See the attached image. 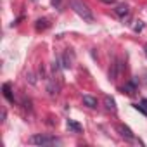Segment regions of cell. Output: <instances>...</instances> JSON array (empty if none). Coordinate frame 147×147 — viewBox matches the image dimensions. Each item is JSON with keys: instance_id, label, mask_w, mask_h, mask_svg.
<instances>
[{"instance_id": "1", "label": "cell", "mask_w": 147, "mask_h": 147, "mask_svg": "<svg viewBox=\"0 0 147 147\" xmlns=\"http://www.w3.org/2000/svg\"><path fill=\"white\" fill-rule=\"evenodd\" d=\"M69 5L85 23H94V14L85 2H82V0H69Z\"/></svg>"}, {"instance_id": "2", "label": "cell", "mask_w": 147, "mask_h": 147, "mask_svg": "<svg viewBox=\"0 0 147 147\" xmlns=\"http://www.w3.org/2000/svg\"><path fill=\"white\" fill-rule=\"evenodd\" d=\"M30 144H35V145H55V144H61V140L55 138V137H50V135L36 133V135L30 137Z\"/></svg>"}, {"instance_id": "3", "label": "cell", "mask_w": 147, "mask_h": 147, "mask_svg": "<svg viewBox=\"0 0 147 147\" xmlns=\"http://www.w3.org/2000/svg\"><path fill=\"white\" fill-rule=\"evenodd\" d=\"M116 130L119 131V135H121L123 138H126V140H135V135H133V131H131L128 126H125V125H116Z\"/></svg>"}, {"instance_id": "4", "label": "cell", "mask_w": 147, "mask_h": 147, "mask_svg": "<svg viewBox=\"0 0 147 147\" xmlns=\"http://www.w3.org/2000/svg\"><path fill=\"white\" fill-rule=\"evenodd\" d=\"M121 90H123L125 94H128V95H133V94L137 92V80H131V82H128V83H125Z\"/></svg>"}, {"instance_id": "5", "label": "cell", "mask_w": 147, "mask_h": 147, "mask_svg": "<svg viewBox=\"0 0 147 147\" xmlns=\"http://www.w3.org/2000/svg\"><path fill=\"white\" fill-rule=\"evenodd\" d=\"M73 59H75V54H73L71 50H66V54H64V57H62V66H64L66 69H69V67L73 66Z\"/></svg>"}, {"instance_id": "6", "label": "cell", "mask_w": 147, "mask_h": 147, "mask_svg": "<svg viewBox=\"0 0 147 147\" xmlns=\"http://www.w3.org/2000/svg\"><path fill=\"white\" fill-rule=\"evenodd\" d=\"M114 12H116V16H119V18H125V16H128V12H130V7H128L126 4H119V5H116Z\"/></svg>"}, {"instance_id": "7", "label": "cell", "mask_w": 147, "mask_h": 147, "mask_svg": "<svg viewBox=\"0 0 147 147\" xmlns=\"http://www.w3.org/2000/svg\"><path fill=\"white\" fill-rule=\"evenodd\" d=\"M104 104H106V109H107V111L116 113V102H114V99H113V97L106 95V97H104Z\"/></svg>"}, {"instance_id": "8", "label": "cell", "mask_w": 147, "mask_h": 147, "mask_svg": "<svg viewBox=\"0 0 147 147\" xmlns=\"http://www.w3.org/2000/svg\"><path fill=\"white\" fill-rule=\"evenodd\" d=\"M83 104L87 106V107H97V99L95 97H92V95H83Z\"/></svg>"}, {"instance_id": "9", "label": "cell", "mask_w": 147, "mask_h": 147, "mask_svg": "<svg viewBox=\"0 0 147 147\" xmlns=\"http://www.w3.org/2000/svg\"><path fill=\"white\" fill-rule=\"evenodd\" d=\"M2 90H4V97H5L9 102H14V97H12V94H11V85L5 83V85L2 87Z\"/></svg>"}, {"instance_id": "10", "label": "cell", "mask_w": 147, "mask_h": 147, "mask_svg": "<svg viewBox=\"0 0 147 147\" xmlns=\"http://www.w3.org/2000/svg\"><path fill=\"white\" fill-rule=\"evenodd\" d=\"M67 128L73 130V131H76V133L82 131V125H78L76 121H73V119H67Z\"/></svg>"}, {"instance_id": "11", "label": "cell", "mask_w": 147, "mask_h": 147, "mask_svg": "<svg viewBox=\"0 0 147 147\" xmlns=\"http://www.w3.org/2000/svg\"><path fill=\"white\" fill-rule=\"evenodd\" d=\"M45 28H49V21H47V19H38V21H36V30L42 31V30H45Z\"/></svg>"}, {"instance_id": "12", "label": "cell", "mask_w": 147, "mask_h": 147, "mask_svg": "<svg viewBox=\"0 0 147 147\" xmlns=\"http://www.w3.org/2000/svg\"><path fill=\"white\" fill-rule=\"evenodd\" d=\"M142 28H144V23H142V21H135V24H133V31H142Z\"/></svg>"}, {"instance_id": "13", "label": "cell", "mask_w": 147, "mask_h": 147, "mask_svg": "<svg viewBox=\"0 0 147 147\" xmlns=\"http://www.w3.org/2000/svg\"><path fill=\"white\" fill-rule=\"evenodd\" d=\"M133 107H135L137 111H140L142 114H145V116H147V109H145V107H144L142 104H133Z\"/></svg>"}, {"instance_id": "14", "label": "cell", "mask_w": 147, "mask_h": 147, "mask_svg": "<svg viewBox=\"0 0 147 147\" xmlns=\"http://www.w3.org/2000/svg\"><path fill=\"white\" fill-rule=\"evenodd\" d=\"M100 2H104V4H107V5H111V4H114L116 0H100Z\"/></svg>"}, {"instance_id": "15", "label": "cell", "mask_w": 147, "mask_h": 147, "mask_svg": "<svg viewBox=\"0 0 147 147\" xmlns=\"http://www.w3.org/2000/svg\"><path fill=\"white\" fill-rule=\"evenodd\" d=\"M140 104H142V106H144V107H145V109H147V99H144V100H142V102H140Z\"/></svg>"}, {"instance_id": "16", "label": "cell", "mask_w": 147, "mask_h": 147, "mask_svg": "<svg viewBox=\"0 0 147 147\" xmlns=\"http://www.w3.org/2000/svg\"><path fill=\"white\" fill-rule=\"evenodd\" d=\"M144 50H145V55H147V43H145V47H144Z\"/></svg>"}]
</instances>
